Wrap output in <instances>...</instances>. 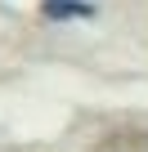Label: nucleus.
Listing matches in <instances>:
<instances>
[{"instance_id": "1", "label": "nucleus", "mask_w": 148, "mask_h": 152, "mask_svg": "<svg viewBox=\"0 0 148 152\" xmlns=\"http://www.w3.org/2000/svg\"><path fill=\"white\" fill-rule=\"evenodd\" d=\"M45 14L49 18H85V14H94L90 5H67V0H45Z\"/></svg>"}]
</instances>
